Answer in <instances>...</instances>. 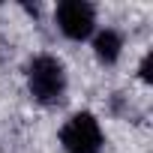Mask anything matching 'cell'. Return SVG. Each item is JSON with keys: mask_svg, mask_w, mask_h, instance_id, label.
<instances>
[{"mask_svg": "<svg viewBox=\"0 0 153 153\" xmlns=\"http://www.w3.org/2000/svg\"><path fill=\"white\" fill-rule=\"evenodd\" d=\"M24 84L39 108H60L69 96V69L63 57L54 51H36L24 66Z\"/></svg>", "mask_w": 153, "mask_h": 153, "instance_id": "cell-1", "label": "cell"}, {"mask_svg": "<svg viewBox=\"0 0 153 153\" xmlns=\"http://www.w3.org/2000/svg\"><path fill=\"white\" fill-rule=\"evenodd\" d=\"M57 144L63 153H105L102 120L87 108L72 111L57 129Z\"/></svg>", "mask_w": 153, "mask_h": 153, "instance_id": "cell-2", "label": "cell"}, {"mask_svg": "<svg viewBox=\"0 0 153 153\" xmlns=\"http://www.w3.org/2000/svg\"><path fill=\"white\" fill-rule=\"evenodd\" d=\"M51 21L54 30L66 39V42H90V36L99 27V9L90 0H60L51 9Z\"/></svg>", "mask_w": 153, "mask_h": 153, "instance_id": "cell-3", "label": "cell"}, {"mask_svg": "<svg viewBox=\"0 0 153 153\" xmlns=\"http://www.w3.org/2000/svg\"><path fill=\"white\" fill-rule=\"evenodd\" d=\"M87 45H90V51H93V60H96L102 69H114V66L123 60V54H126V33H123L120 27L99 24Z\"/></svg>", "mask_w": 153, "mask_h": 153, "instance_id": "cell-4", "label": "cell"}, {"mask_svg": "<svg viewBox=\"0 0 153 153\" xmlns=\"http://www.w3.org/2000/svg\"><path fill=\"white\" fill-rule=\"evenodd\" d=\"M135 75H138V81H141L144 87L153 84V51H150V48L141 54V60H138V66H135Z\"/></svg>", "mask_w": 153, "mask_h": 153, "instance_id": "cell-5", "label": "cell"}]
</instances>
